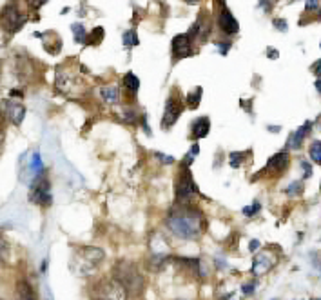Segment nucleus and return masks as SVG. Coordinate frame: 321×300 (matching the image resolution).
<instances>
[{
  "instance_id": "obj_1",
  "label": "nucleus",
  "mask_w": 321,
  "mask_h": 300,
  "mask_svg": "<svg viewBox=\"0 0 321 300\" xmlns=\"http://www.w3.org/2000/svg\"><path fill=\"white\" fill-rule=\"evenodd\" d=\"M167 229L178 238L196 240L207 228L205 217L194 204H176L166 219Z\"/></svg>"
},
{
  "instance_id": "obj_2",
  "label": "nucleus",
  "mask_w": 321,
  "mask_h": 300,
  "mask_svg": "<svg viewBox=\"0 0 321 300\" xmlns=\"http://www.w3.org/2000/svg\"><path fill=\"white\" fill-rule=\"evenodd\" d=\"M105 251L96 246H82L73 253L71 269L78 276H91L95 275L100 264L104 262Z\"/></svg>"
},
{
  "instance_id": "obj_3",
  "label": "nucleus",
  "mask_w": 321,
  "mask_h": 300,
  "mask_svg": "<svg viewBox=\"0 0 321 300\" xmlns=\"http://www.w3.org/2000/svg\"><path fill=\"white\" fill-rule=\"evenodd\" d=\"M111 276L125 287L127 295H134V296L140 295L143 289V284H145L138 266L134 262H131V260H118V262L114 264L113 275Z\"/></svg>"
},
{
  "instance_id": "obj_4",
  "label": "nucleus",
  "mask_w": 321,
  "mask_h": 300,
  "mask_svg": "<svg viewBox=\"0 0 321 300\" xmlns=\"http://www.w3.org/2000/svg\"><path fill=\"white\" fill-rule=\"evenodd\" d=\"M57 87L60 93H64L66 96H71V98L82 96L84 91L87 89L80 73L71 71L69 67L64 66L57 67Z\"/></svg>"
},
{
  "instance_id": "obj_5",
  "label": "nucleus",
  "mask_w": 321,
  "mask_h": 300,
  "mask_svg": "<svg viewBox=\"0 0 321 300\" xmlns=\"http://www.w3.org/2000/svg\"><path fill=\"white\" fill-rule=\"evenodd\" d=\"M129 295L125 287L111 278H102L91 289V300H127Z\"/></svg>"
},
{
  "instance_id": "obj_6",
  "label": "nucleus",
  "mask_w": 321,
  "mask_h": 300,
  "mask_svg": "<svg viewBox=\"0 0 321 300\" xmlns=\"http://www.w3.org/2000/svg\"><path fill=\"white\" fill-rule=\"evenodd\" d=\"M198 195V186L189 171V166H182L176 178V202L178 204H193V198Z\"/></svg>"
},
{
  "instance_id": "obj_7",
  "label": "nucleus",
  "mask_w": 321,
  "mask_h": 300,
  "mask_svg": "<svg viewBox=\"0 0 321 300\" xmlns=\"http://www.w3.org/2000/svg\"><path fill=\"white\" fill-rule=\"evenodd\" d=\"M26 24V15L20 11V8L15 2L6 4L0 11V26L6 33H17Z\"/></svg>"
},
{
  "instance_id": "obj_8",
  "label": "nucleus",
  "mask_w": 321,
  "mask_h": 300,
  "mask_svg": "<svg viewBox=\"0 0 321 300\" xmlns=\"http://www.w3.org/2000/svg\"><path fill=\"white\" fill-rule=\"evenodd\" d=\"M29 198L33 204L38 206H49L53 202L51 191H49V180L44 173H38L35 182L31 184V191H29Z\"/></svg>"
},
{
  "instance_id": "obj_9",
  "label": "nucleus",
  "mask_w": 321,
  "mask_h": 300,
  "mask_svg": "<svg viewBox=\"0 0 321 300\" xmlns=\"http://www.w3.org/2000/svg\"><path fill=\"white\" fill-rule=\"evenodd\" d=\"M184 98L180 96L178 91H173L166 102V111H164V120H162V128L171 129L180 119V115L184 111Z\"/></svg>"
},
{
  "instance_id": "obj_10",
  "label": "nucleus",
  "mask_w": 321,
  "mask_h": 300,
  "mask_svg": "<svg viewBox=\"0 0 321 300\" xmlns=\"http://www.w3.org/2000/svg\"><path fill=\"white\" fill-rule=\"evenodd\" d=\"M194 40L187 33L184 35H176L173 38V57L175 60H182V58H187L191 55H194Z\"/></svg>"
},
{
  "instance_id": "obj_11",
  "label": "nucleus",
  "mask_w": 321,
  "mask_h": 300,
  "mask_svg": "<svg viewBox=\"0 0 321 300\" xmlns=\"http://www.w3.org/2000/svg\"><path fill=\"white\" fill-rule=\"evenodd\" d=\"M218 26L225 35H236L240 31V24L238 20L232 17V13L229 11L223 2H220V13H218Z\"/></svg>"
},
{
  "instance_id": "obj_12",
  "label": "nucleus",
  "mask_w": 321,
  "mask_h": 300,
  "mask_svg": "<svg viewBox=\"0 0 321 300\" xmlns=\"http://www.w3.org/2000/svg\"><path fill=\"white\" fill-rule=\"evenodd\" d=\"M4 115L6 119L10 120L11 124L15 126H20L22 124V120H24L26 117V108L20 102H17V100H4Z\"/></svg>"
},
{
  "instance_id": "obj_13",
  "label": "nucleus",
  "mask_w": 321,
  "mask_h": 300,
  "mask_svg": "<svg viewBox=\"0 0 321 300\" xmlns=\"http://www.w3.org/2000/svg\"><path fill=\"white\" fill-rule=\"evenodd\" d=\"M276 264V258H272L269 253H261L254 258V264H252V273L256 275H261V273H267L270 267Z\"/></svg>"
},
{
  "instance_id": "obj_14",
  "label": "nucleus",
  "mask_w": 321,
  "mask_h": 300,
  "mask_svg": "<svg viewBox=\"0 0 321 300\" xmlns=\"http://www.w3.org/2000/svg\"><path fill=\"white\" fill-rule=\"evenodd\" d=\"M211 131V120L209 117H200L193 122V138L198 140V138H205Z\"/></svg>"
},
{
  "instance_id": "obj_15",
  "label": "nucleus",
  "mask_w": 321,
  "mask_h": 300,
  "mask_svg": "<svg viewBox=\"0 0 321 300\" xmlns=\"http://www.w3.org/2000/svg\"><path fill=\"white\" fill-rule=\"evenodd\" d=\"M288 166V155L285 151L281 153H276L274 157L269 158V162H267V169L269 171H285Z\"/></svg>"
},
{
  "instance_id": "obj_16",
  "label": "nucleus",
  "mask_w": 321,
  "mask_h": 300,
  "mask_svg": "<svg viewBox=\"0 0 321 300\" xmlns=\"http://www.w3.org/2000/svg\"><path fill=\"white\" fill-rule=\"evenodd\" d=\"M310 128H312V122H305L301 128L297 129L296 133L290 135V137H288V148H292V149L299 148V146H301V142L305 140V137L310 133Z\"/></svg>"
},
{
  "instance_id": "obj_17",
  "label": "nucleus",
  "mask_w": 321,
  "mask_h": 300,
  "mask_svg": "<svg viewBox=\"0 0 321 300\" xmlns=\"http://www.w3.org/2000/svg\"><path fill=\"white\" fill-rule=\"evenodd\" d=\"M15 300H37L35 298L33 287L29 286V282L19 280L17 282V289H15Z\"/></svg>"
},
{
  "instance_id": "obj_18",
  "label": "nucleus",
  "mask_w": 321,
  "mask_h": 300,
  "mask_svg": "<svg viewBox=\"0 0 321 300\" xmlns=\"http://www.w3.org/2000/svg\"><path fill=\"white\" fill-rule=\"evenodd\" d=\"M122 86L123 89L127 91L129 95H136L138 89H140V80H138V76L136 75H132V73H127V75L123 76V80H122Z\"/></svg>"
},
{
  "instance_id": "obj_19",
  "label": "nucleus",
  "mask_w": 321,
  "mask_h": 300,
  "mask_svg": "<svg viewBox=\"0 0 321 300\" xmlns=\"http://www.w3.org/2000/svg\"><path fill=\"white\" fill-rule=\"evenodd\" d=\"M100 95H102L104 102H107V104H116L120 98V89L116 86H104L100 89Z\"/></svg>"
},
{
  "instance_id": "obj_20",
  "label": "nucleus",
  "mask_w": 321,
  "mask_h": 300,
  "mask_svg": "<svg viewBox=\"0 0 321 300\" xmlns=\"http://www.w3.org/2000/svg\"><path fill=\"white\" fill-rule=\"evenodd\" d=\"M202 95H203V89L202 87H194L193 91H191L189 95H187V108H191V110H196L200 106V100H202Z\"/></svg>"
},
{
  "instance_id": "obj_21",
  "label": "nucleus",
  "mask_w": 321,
  "mask_h": 300,
  "mask_svg": "<svg viewBox=\"0 0 321 300\" xmlns=\"http://www.w3.org/2000/svg\"><path fill=\"white\" fill-rule=\"evenodd\" d=\"M71 29H73V37H75L76 44H85V42H87V33H85L84 26L76 22V24L71 26Z\"/></svg>"
},
{
  "instance_id": "obj_22",
  "label": "nucleus",
  "mask_w": 321,
  "mask_h": 300,
  "mask_svg": "<svg viewBox=\"0 0 321 300\" xmlns=\"http://www.w3.org/2000/svg\"><path fill=\"white\" fill-rule=\"evenodd\" d=\"M122 42L123 46H127V48H134V46H138L140 44V38H138L136 31L134 29H129V31H125L122 37Z\"/></svg>"
},
{
  "instance_id": "obj_23",
  "label": "nucleus",
  "mask_w": 321,
  "mask_h": 300,
  "mask_svg": "<svg viewBox=\"0 0 321 300\" xmlns=\"http://www.w3.org/2000/svg\"><path fill=\"white\" fill-rule=\"evenodd\" d=\"M310 158L314 160L316 164H319L321 166V140H317V142H314L310 146Z\"/></svg>"
},
{
  "instance_id": "obj_24",
  "label": "nucleus",
  "mask_w": 321,
  "mask_h": 300,
  "mask_svg": "<svg viewBox=\"0 0 321 300\" xmlns=\"http://www.w3.org/2000/svg\"><path fill=\"white\" fill-rule=\"evenodd\" d=\"M102 40H104V29L102 28H96L95 31L91 33V37H87V42H89L91 46H98Z\"/></svg>"
},
{
  "instance_id": "obj_25",
  "label": "nucleus",
  "mask_w": 321,
  "mask_h": 300,
  "mask_svg": "<svg viewBox=\"0 0 321 300\" xmlns=\"http://www.w3.org/2000/svg\"><path fill=\"white\" fill-rule=\"evenodd\" d=\"M247 157V153H231L229 155V164L232 167H240L243 164V158Z\"/></svg>"
},
{
  "instance_id": "obj_26",
  "label": "nucleus",
  "mask_w": 321,
  "mask_h": 300,
  "mask_svg": "<svg viewBox=\"0 0 321 300\" xmlns=\"http://www.w3.org/2000/svg\"><path fill=\"white\" fill-rule=\"evenodd\" d=\"M10 257V244L4 237H0V260H6Z\"/></svg>"
},
{
  "instance_id": "obj_27",
  "label": "nucleus",
  "mask_w": 321,
  "mask_h": 300,
  "mask_svg": "<svg viewBox=\"0 0 321 300\" xmlns=\"http://www.w3.org/2000/svg\"><path fill=\"white\" fill-rule=\"evenodd\" d=\"M122 120H123V122H127V124H136V122H138V113H136V111H123Z\"/></svg>"
},
{
  "instance_id": "obj_28",
  "label": "nucleus",
  "mask_w": 321,
  "mask_h": 300,
  "mask_svg": "<svg viewBox=\"0 0 321 300\" xmlns=\"http://www.w3.org/2000/svg\"><path fill=\"white\" fill-rule=\"evenodd\" d=\"M301 191H303V184H301V182H292V184L288 186L287 193H288L290 196H296V195H299Z\"/></svg>"
},
{
  "instance_id": "obj_29",
  "label": "nucleus",
  "mask_w": 321,
  "mask_h": 300,
  "mask_svg": "<svg viewBox=\"0 0 321 300\" xmlns=\"http://www.w3.org/2000/svg\"><path fill=\"white\" fill-rule=\"evenodd\" d=\"M260 202H254L252 206H247V208H243V215L245 217H252V215H256L258 211H260Z\"/></svg>"
},
{
  "instance_id": "obj_30",
  "label": "nucleus",
  "mask_w": 321,
  "mask_h": 300,
  "mask_svg": "<svg viewBox=\"0 0 321 300\" xmlns=\"http://www.w3.org/2000/svg\"><path fill=\"white\" fill-rule=\"evenodd\" d=\"M31 167H33V171L42 173L44 166H42V162H40V155H38V153H35V155H33V160H31Z\"/></svg>"
},
{
  "instance_id": "obj_31",
  "label": "nucleus",
  "mask_w": 321,
  "mask_h": 300,
  "mask_svg": "<svg viewBox=\"0 0 321 300\" xmlns=\"http://www.w3.org/2000/svg\"><path fill=\"white\" fill-rule=\"evenodd\" d=\"M229 49H231V42H229V40H227V42H218V51H220V55H227Z\"/></svg>"
},
{
  "instance_id": "obj_32",
  "label": "nucleus",
  "mask_w": 321,
  "mask_h": 300,
  "mask_svg": "<svg viewBox=\"0 0 321 300\" xmlns=\"http://www.w3.org/2000/svg\"><path fill=\"white\" fill-rule=\"evenodd\" d=\"M274 28L278 29V31H287V22L285 20H281V19H274Z\"/></svg>"
},
{
  "instance_id": "obj_33",
  "label": "nucleus",
  "mask_w": 321,
  "mask_h": 300,
  "mask_svg": "<svg viewBox=\"0 0 321 300\" xmlns=\"http://www.w3.org/2000/svg\"><path fill=\"white\" fill-rule=\"evenodd\" d=\"M26 2L29 4V8H31V10H38V8H42V6L46 4L48 0H26Z\"/></svg>"
},
{
  "instance_id": "obj_34",
  "label": "nucleus",
  "mask_w": 321,
  "mask_h": 300,
  "mask_svg": "<svg viewBox=\"0 0 321 300\" xmlns=\"http://www.w3.org/2000/svg\"><path fill=\"white\" fill-rule=\"evenodd\" d=\"M317 6H319V0H307V4H305V10L312 11V10H316Z\"/></svg>"
},
{
  "instance_id": "obj_35",
  "label": "nucleus",
  "mask_w": 321,
  "mask_h": 300,
  "mask_svg": "<svg viewBox=\"0 0 321 300\" xmlns=\"http://www.w3.org/2000/svg\"><path fill=\"white\" fill-rule=\"evenodd\" d=\"M256 289V284H245V286L241 287V291L245 293V295H250V293H254Z\"/></svg>"
},
{
  "instance_id": "obj_36",
  "label": "nucleus",
  "mask_w": 321,
  "mask_h": 300,
  "mask_svg": "<svg viewBox=\"0 0 321 300\" xmlns=\"http://www.w3.org/2000/svg\"><path fill=\"white\" fill-rule=\"evenodd\" d=\"M301 167H303V171H305V176H307V178H308V176L312 175V167H310V164L305 162V160H303V162H301Z\"/></svg>"
},
{
  "instance_id": "obj_37",
  "label": "nucleus",
  "mask_w": 321,
  "mask_h": 300,
  "mask_svg": "<svg viewBox=\"0 0 321 300\" xmlns=\"http://www.w3.org/2000/svg\"><path fill=\"white\" fill-rule=\"evenodd\" d=\"M156 157L160 158V160H162L164 164H173V162H175V158H173V157H164L162 153H156Z\"/></svg>"
},
{
  "instance_id": "obj_38",
  "label": "nucleus",
  "mask_w": 321,
  "mask_h": 300,
  "mask_svg": "<svg viewBox=\"0 0 321 300\" xmlns=\"http://www.w3.org/2000/svg\"><path fill=\"white\" fill-rule=\"evenodd\" d=\"M312 71H314V75L316 76H321V58L314 64V66H312Z\"/></svg>"
},
{
  "instance_id": "obj_39",
  "label": "nucleus",
  "mask_w": 321,
  "mask_h": 300,
  "mask_svg": "<svg viewBox=\"0 0 321 300\" xmlns=\"http://www.w3.org/2000/svg\"><path fill=\"white\" fill-rule=\"evenodd\" d=\"M267 55H269V58H272V60H276V58L279 57V53L276 51V49H272V48L267 49Z\"/></svg>"
},
{
  "instance_id": "obj_40",
  "label": "nucleus",
  "mask_w": 321,
  "mask_h": 300,
  "mask_svg": "<svg viewBox=\"0 0 321 300\" xmlns=\"http://www.w3.org/2000/svg\"><path fill=\"white\" fill-rule=\"evenodd\" d=\"M258 248H260V242H258V240H250V244H249V251L254 253Z\"/></svg>"
},
{
  "instance_id": "obj_41",
  "label": "nucleus",
  "mask_w": 321,
  "mask_h": 300,
  "mask_svg": "<svg viewBox=\"0 0 321 300\" xmlns=\"http://www.w3.org/2000/svg\"><path fill=\"white\" fill-rule=\"evenodd\" d=\"M4 137H6L4 124H2V120H0V146H2V142H4Z\"/></svg>"
},
{
  "instance_id": "obj_42",
  "label": "nucleus",
  "mask_w": 321,
  "mask_h": 300,
  "mask_svg": "<svg viewBox=\"0 0 321 300\" xmlns=\"http://www.w3.org/2000/svg\"><path fill=\"white\" fill-rule=\"evenodd\" d=\"M200 153V148H198V144H193V148H191V151H189V155H193V157H196Z\"/></svg>"
},
{
  "instance_id": "obj_43",
  "label": "nucleus",
  "mask_w": 321,
  "mask_h": 300,
  "mask_svg": "<svg viewBox=\"0 0 321 300\" xmlns=\"http://www.w3.org/2000/svg\"><path fill=\"white\" fill-rule=\"evenodd\" d=\"M316 89H317V93H321V78L316 82Z\"/></svg>"
},
{
  "instance_id": "obj_44",
  "label": "nucleus",
  "mask_w": 321,
  "mask_h": 300,
  "mask_svg": "<svg viewBox=\"0 0 321 300\" xmlns=\"http://www.w3.org/2000/svg\"><path fill=\"white\" fill-rule=\"evenodd\" d=\"M200 0H187V4H198Z\"/></svg>"
},
{
  "instance_id": "obj_45",
  "label": "nucleus",
  "mask_w": 321,
  "mask_h": 300,
  "mask_svg": "<svg viewBox=\"0 0 321 300\" xmlns=\"http://www.w3.org/2000/svg\"><path fill=\"white\" fill-rule=\"evenodd\" d=\"M319 20H321V11H319Z\"/></svg>"
},
{
  "instance_id": "obj_46",
  "label": "nucleus",
  "mask_w": 321,
  "mask_h": 300,
  "mask_svg": "<svg viewBox=\"0 0 321 300\" xmlns=\"http://www.w3.org/2000/svg\"><path fill=\"white\" fill-rule=\"evenodd\" d=\"M316 300H319V298H316Z\"/></svg>"
},
{
  "instance_id": "obj_47",
  "label": "nucleus",
  "mask_w": 321,
  "mask_h": 300,
  "mask_svg": "<svg viewBox=\"0 0 321 300\" xmlns=\"http://www.w3.org/2000/svg\"><path fill=\"white\" fill-rule=\"evenodd\" d=\"M0 300H2V298H0Z\"/></svg>"
}]
</instances>
